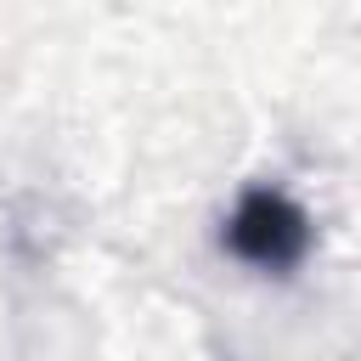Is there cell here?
<instances>
[{"instance_id": "1", "label": "cell", "mask_w": 361, "mask_h": 361, "mask_svg": "<svg viewBox=\"0 0 361 361\" xmlns=\"http://www.w3.org/2000/svg\"><path fill=\"white\" fill-rule=\"evenodd\" d=\"M220 243L231 248V259H243V265H254V271L288 276L293 265H305L316 231H310V214H305L282 186H248V192L231 203Z\"/></svg>"}]
</instances>
